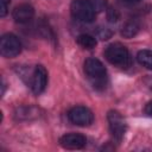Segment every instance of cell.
<instances>
[{
    "mask_svg": "<svg viewBox=\"0 0 152 152\" xmlns=\"http://www.w3.org/2000/svg\"><path fill=\"white\" fill-rule=\"evenodd\" d=\"M104 56L109 63H112L116 66H120V68H127L131 64L129 52H128L127 48L120 43L110 44L106 49Z\"/></svg>",
    "mask_w": 152,
    "mask_h": 152,
    "instance_id": "6da1fadb",
    "label": "cell"
},
{
    "mask_svg": "<svg viewBox=\"0 0 152 152\" xmlns=\"http://www.w3.org/2000/svg\"><path fill=\"white\" fill-rule=\"evenodd\" d=\"M84 72L88 75V77L93 81L95 86L103 84L107 76L106 68L96 58H88L84 62Z\"/></svg>",
    "mask_w": 152,
    "mask_h": 152,
    "instance_id": "7a4b0ae2",
    "label": "cell"
},
{
    "mask_svg": "<svg viewBox=\"0 0 152 152\" xmlns=\"http://www.w3.org/2000/svg\"><path fill=\"white\" fill-rule=\"evenodd\" d=\"M71 15L83 23H90L95 19V12L89 4V1L86 0H74L70 6Z\"/></svg>",
    "mask_w": 152,
    "mask_h": 152,
    "instance_id": "3957f363",
    "label": "cell"
},
{
    "mask_svg": "<svg viewBox=\"0 0 152 152\" xmlns=\"http://www.w3.org/2000/svg\"><path fill=\"white\" fill-rule=\"evenodd\" d=\"M0 51H1V55L6 58L15 57L21 51V43L17 36H14L12 33H6L1 37Z\"/></svg>",
    "mask_w": 152,
    "mask_h": 152,
    "instance_id": "277c9868",
    "label": "cell"
},
{
    "mask_svg": "<svg viewBox=\"0 0 152 152\" xmlns=\"http://www.w3.org/2000/svg\"><path fill=\"white\" fill-rule=\"evenodd\" d=\"M107 119H108V125H109V129H110V133H112L113 138L115 140L120 141L124 138V135L126 133V128H127L125 119L116 110L108 112Z\"/></svg>",
    "mask_w": 152,
    "mask_h": 152,
    "instance_id": "5b68a950",
    "label": "cell"
},
{
    "mask_svg": "<svg viewBox=\"0 0 152 152\" xmlns=\"http://www.w3.org/2000/svg\"><path fill=\"white\" fill-rule=\"evenodd\" d=\"M69 120L77 126H89L94 121L93 112L84 106L72 107L68 113Z\"/></svg>",
    "mask_w": 152,
    "mask_h": 152,
    "instance_id": "8992f818",
    "label": "cell"
},
{
    "mask_svg": "<svg viewBox=\"0 0 152 152\" xmlns=\"http://www.w3.org/2000/svg\"><path fill=\"white\" fill-rule=\"evenodd\" d=\"M48 83V72L46 69L43 65H36L33 74H32V80H31V88L32 91L36 95H39L40 93L44 91L45 87Z\"/></svg>",
    "mask_w": 152,
    "mask_h": 152,
    "instance_id": "52a82bcc",
    "label": "cell"
},
{
    "mask_svg": "<svg viewBox=\"0 0 152 152\" xmlns=\"http://www.w3.org/2000/svg\"><path fill=\"white\" fill-rule=\"evenodd\" d=\"M86 142H87L86 137L80 133H68L59 139L61 146L68 150H80L86 146Z\"/></svg>",
    "mask_w": 152,
    "mask_h": 152,
    "instance_id": "ba28073f",
    "label": "cell"
},
{
    "mask_svg": "<svg viewBox=\"0 0 152 152\" xmlns=\"http://www.w3.org/2000/svg\"><path fill=\"white\" fill-rule=\"evenodd\" d=\"M33 14H34V8L28 4H23V5L17 6L13 10V13H12L13 19L17 23H20V24L30 21L32 19Z\"/></svg>",
    "mask_w": 152,
    "mask_h": 152,
    "instance_id": "9c48e42d",
    "label": "cell"
},
{
    "mask_svg": "<svg viewBox=\"0 0 152 152\" xmlns=\"http://www.w3.org/2000/svg\"><path fill=\"white\" fill-rule=\"evenodd\" d=\"M139 28H140L139 23L137 20H133L132 19V20H128V21H126L124 24L122 30H121V34L125 38H132V37H134L138 33Z\"/></svg>",
    "mask_w": 152,
    "mask_h": 152,
    "instance_id": "30bf717a",
    "label": "cell"
},
{
    "mask_svg": "<svg viewBox=\"0 0 152 152\" xmlns=\"http://www.w3.org/2000/svg\"><path fill=\"white\" fill-rule=\"evenodd\" d=\"M137 59L140 65L145 69L152 70V51L150 50H140L137 55Z\"/></svg>",
    "mask_w": 152,
    "mask_h": 152,
    "instance_id": "8fae6325",
    "label": "cell"
},
{
    "mask_svg": "<svg viewBox=\"0 0 152 152\" xmlns=\"http://www.w3.org/2000/svg\"><path fill=\"white\" fill-rule=\"evenodd\" d=\"M77 43H78L82 48L90 50V49L95 48V45H96V39H95L93 36H90V34H84V33H83V34H80V36L77 37Z\"/></svg>",
    "mask_w": 152,
    "mask_h": 152,
    "instance_id": "7c38bea8",
    "label": "cell"
},
{
    "mask_svg": "<svg viewBox=\"0 0 152 152\" xmlns=\"http://www.w3.org/2000/svg\"><path fill=\"white\" fill-rule=\"evenodd\" d=\"M89 4L91 5L95 13H100L107 7V0H89Z\"/></svg>",
    "mask_w": 152,
    "mask_h": 152,
    "instance_id": "4fadbf2b",
    "label": "cell"
},
{
    "mask_svg": "<svg viewBox=\"0 0 152 152\" xmlns=\"http://www.w3.org/2000/svg\"><path fill=\"white\" fill-rule=\"evenodd\" d=\"M8 4L10 0H0V15L5 17L7 13V8H8Z\"/></svg>",
    "mask_w": 152,
    "mask_h": 152,
    "instance_id": "5bb4252c",
    "label": "cell"
},
{
    "mask_svg": "<svg viewBox=\"0 0 152 152\" xmlns=\"http://www.w3.org/2000/svg\"><path fill=\"white\" fill-rule=\"evenodd\" d=\"M118 18H119V13L116 12V10L109 8V10H108V19H109V21L114 23V21L118 20Z\"/></svg>",
    "mask_w": 152,
    "mask_h": 152,
    "instance_id": "9a60e30c",
    "label": "cell"
},
{
    "mask_svg": "<svg viewBox=\"0 0 152 152\" xmlns=\"http://www.w3.org/2000/svg\"><path fill=\"white\" fill-rule=\"evenodd\" d=\"M97 34H99V37H100L101 39H108V38L112 36V32H110L108 28L104 27V28H100Z\"/></svg>",
    "mask_w": 152,
    "mask_h": 152,
    "instance_id": "2e32d148",
    "label": "cell"
},
{
    "mask_svg": "<svg viewBox=\"0 0 152 152\" xmlns=\"http://www.w3.org/2000/svg\"><path fill=\"white\" fill-rule=\"evenodd\" d=\"M145 113L148 115V116H152V101H150L146 106H145Z\"/></svg>",
    "mask_w": 152,
    "mask_h": 152,
    "instance_id": "e0dca14e",
    "label": "cell"
},
{
    "mask_svg": "<svg viewBox=\"0 0 152 152\" xmlns=\"http://www.w3.org/2000/svg\"><path fill=\"white\" fill-rule=\"evenodd\" d=\"M126 2H138V1H141V0H124Z\"/></svg>",
    "mask_w": 152,
    "mask_h": 152,
    "instance_id": "ac0fdd59",
    "label": "cell"
}]
</instances>
